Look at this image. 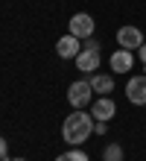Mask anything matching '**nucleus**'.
Segmentation results:
<instances>
[{
	"instance_id": "nucleus-1",
	"label": "nucleus",
	"mask_w": 146,
	"mask_h": 161,
	"mask_svg": "<svg viewBox=\"0 0 146 161\" xmlns=\"http://www.w3.org/2000/svg\"><path fill=\"white\" fill-rule=\"evenodd\" d=\"M94 114L91 111H85V108H73V114H67L64 123H62V138H64V144H70V147H82L88 138L94 135Z\"/></svg>"
},
{
	"instance_id": "nucleus-2",
	"label": "nucleus",
	"mask_w": 146,
	"mask_h": 161,
	"mask_svg": "<svg viewBox=\"0 0 146 161\" xmlns=\"http://www.w3.org/2000/svg\"><path fill=\"white\" fill-rule=\"evenodd\" d=\"M67 103L73 108H85L94 103V88H91V79H76L70 88H67Z\"/></svg>"
},
{
	"instance_id": "nucleus-3",
	"label": "nucleus",
	"mask_w": 146,
	"mask_h": 161,
	"mask_svg": "<svg viewBox=\"0 0 146 161\" xmlns=\"http://www.w3.org/2000/svg\"><path fill=\"white\" fill-rule=\"evenodd\" d=\"M94 30H96V24H94V18L88 15V12H76L70 21H67V32L70 35H76V38H91L94 35Z\"/></svg>"
},
{
	"instance_id": "nucleus-4",
	"label": "nucleus",
	"mask_w": 146,
	"mask_h": 161,
	"mask_svg": "<svg viewBox=\"0 0 146 161\" xmlns=\"http://www.w3.org/2000/svg\"><path fill=\"white\" fill-rule=\"evenodd\" d=\"M126 97H129L132 106H146V76L143 73H134L126 82Z\"/></svg>"
},
{
	"instance_id": "nucleus-5",
	"label": "nucleus",
	"mask_w": 146,
	"mask_h": 161,
	"mask_svg": "<svg viewBox=\"0 0 146 161\" xmlns=\"http://www.w3.org/2000/svg\"><path fill=\"white\" fill-rule=\"evenodd\" d=\"M117 44L123 47V50H140L143 47V32L138 30V26H120L117 30Z\"/></svg>"
},
{
	"instance_id": "nucleus-6",
	"label": "nucleus",
	"mask_w": 146,
	"mask_h": 161,
	"mask_svg": "<svg viewBox=\"0 0 146 161\" xmlns=\"http://www.w3.org/2000/svg\"><path fill=\"white\" fill-rule=\"evenodd\" d=\"M82 50V38H76V35H62V38L56 41V53H58V59H76Z\"/></svg>"
},
{
	"instance_id": "nucleus-7",
	"label": "nucleus",
	"mask_w": 146,
	"mask_h": 161,
	"mask_svg": "<svg viewBox=\"0 0 146 161\" xmlns=\"http://www.w3.org/2000/svg\"><path fill=\"white\" fill-rule=\"evenodd\" d=\"M91 114H94V120H105V123H108L117 114V103L111 97H96L91 103Z\"/></svg>"
},
{
	"instance_id": "nucleus-8",
	"label": "nucleus",
	"mask_w": 146,
	"mask_h": 161,
	"mask_svg": "<svg viewBox=\"0 0 146 161\" xmlns=\"http://www.w3.org/2000/svg\"><path fill=\"white\" fill-rule=\"evenodd\" d=\"M108 64H111V73H129L132 68H134V53L132 50H114L111 53V59H108Z\"/></svg>"
},
{
	"instance_id": "nucleus-9",
	"label": "nucleus",
	"mask_w": 146,
	"mask_h": 161,
	"mask_svg": "<svg viewBox=\"0 0 146 161\" xmlns=\"http://www.w3.org/2000/svg\"><path fill=\"white\" fill-rule=\"evenodd\" d=\"M76 68H79L82 73H96L100 70V50H79V56H76Z\"/></svg>"
},
{
	"instance_id": "nucleus-10",
	"label": "nucleus",
	"mask_w": 146,
	"mask_h": 161,
	"mask_svg": "<svg viewBox=\"0 0 146 161\" xmlns=\"http://www.w3.org/2000/svg\"><path fill=\"white\" fill-rule=\"evenodd\" d=\"M91 88H94V94H100V97H108L114 91V76L111 73H91Z\"/></svg>"
},
{
	"instance_id": "nucleus-11",
	"label": "nucleus",
	"mask_w": 146,
	"mask_h": 161,
	"mask_svg": "<svg viewBox=\"0 0 146 161\" xmlns=\"http://www.w3.org/2000/svg\"><path fill=\"white\" fill-rule=\"evenodd\" d=\"M102 161H123V147L120 144H108L102 149Z\"/></svg>"
},
{
	"instance_id": "nucleus-12",
	"label": "nucleus",
	"mask_w": 146,
	"mask_h": 161,
	"mask_svg": "<svg viewBox=\"0 0 146 161\" xmlns=\"http://www.w3.org/2000/svg\"><path fill=\"white\" fill-rule=\"evenodd\" d=\"M56 161H88V155L82 153V149H76V147H73L70 153H62V155H58Z\"/></svg>"
},
{
	"instance_id": "nucleus-13",
	"label": "nucleus",
	"mask_w": 146,
	"mask_h": 161,
	"mask_svg": "<svg viewBox=\"0 0 146 161\" xmlns=\"http://www.w3.org/2000/svg\"><path fill=\"white\" fill-rule=\"evenodd\" d=\"M105 132H108V123H105V120H96L94 123V135H105Z\"/></svg>"
},
{
	"instance_id": "nucleus-14",
	"label": "nucleus",
	"mask_w": 146,
	"mask_h": 161,
	"mask_svg": "<svg viewBox=\"0 0 146 161\" xmlns=\"http://www.w3.org/2000/svg\"><path fill=\"white\" fill-rule=\"evenodd\" d=\"M85 50H100V44H96L94 38H85Z\"/></svg>"
},
{
	"instance_id": "nucleus-15",
	"label": "nucleus",
	"mask_w": 146,
	"mask_h": 161,
	"mask_svg": "<svg viewBox=\"0 0 146 161\" xmlns=\"http://www.w3.org/2000/svg\"><path fill=\"white\" fill-rule=\"evenodd\" d=\"M138 56H140V62L146 64V41H143V47H140V50H138Z\"/></svg>"
},
{
	"instance_id": "nucleus-16",
	"label": "nucleus",
	"mask_w": 146,
	"mask_h": 161,
	"mask_svg": "<svg viewBox=\"0 0 146 161\" xmlns=\"http://www.w3.org/2000/svg\"><path fill=\"white\" fill-rule=\"evenodd\" d=\"M0 158H6V141L0 138Z\"/></svg>"
},
{
	"instance_id": "nucleus-17",
	"label": "nucleus",
	"mask_w": 146,
	"mask_h": 161,
	"mask_svg": "<svg viewBox=\"0 0 146 161\" xmlns=\"http://www.w3.org/2000/svg\"><path fill=\"white\" fill-rule=\"evenodd\" d=\"M3 161H26V158H3Z\"/></svg>"
},
{
	"instance_id": "nucleus-18",
	"label": "nucleus",
	"mask_w": 146,
	"mask_h": 161,
	"mask_svg": "<svg viewBox=\"0 0 146 161\" xmlns=\"http://www.w3.org/2000/svg\"><path fill=\"white\" fill-rule=\"evenodd\" d=\"M0 161H3V158H0Z\"/></svg>"
}]
</instances>
